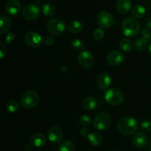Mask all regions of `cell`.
I'll use <instances>...</instances> for the list:
<instances>
[{
    "instance_id": "cell-19",
    "label": "cell",
    "mask_w": 151,
    "mask_h": 151,
    "mask_svg": "<svg viewBox=\"0 0 151 151\" xmlns=\"http://www.w3.org/2000/svg\"><path fill=\"white\" fill-rule=\"evenodd\" d=\"M88 142L93 146H99L103 142V138L100 133L97 132L91 133L88 136Z\"/></svg>"
},
{
    "instance_id": "cell-6",
    "label": "cell",
    "mask_w": 151,
    "mask_h": 151,
    "mask_svg": "<svg viewBox=\"0 0 151 151\" xmlns=\"http://www.w3.org/2000/svg\"><path fill=\"white\" fill-rule=\"evenodd\" d=\"M111 123L110 115L106 113H100L94 117L93 125L98 130H106L109 129Z\"/></svg>"
},
{
    "instance_id": "cell-7",
    "label": "cell",
    "mask_w": 151,
    "mask_h": 151,
    "mask_svg": "<svg viewBox=\"0 0 151 151\" xmlns=\"http://www.w3.org/2000/svg\"><path fill=\"white\" fill-rule=\"evenodd\" d=\"M22 13L23 17L27 20L34 21L39 17L41 10L36 4H29L24 7Z\"/></svg>"
},
{
    "instance_id": "cell-8",
    "label": "cell",
    "mask_w": 151,
    "mask_h": 151,
    "mask_svg": "<svg viewBox=\"0 0 151 151\" xmlns=\"http://www.w3.org/2000/svg\"><path fill=\"white\" fill-rule=\"evenodd\" d=\"M24 41L29 47L32 48H38L42 44L43 38L38 33L30 31L25 34Z\"/></svg>"
},
{
    "instance_id": "cell-5",
    "label": "cell",
    "mask_w": 151,
    "mask_h": 151,
    "mask_svg": "<svg viewBox=\"0 0 151 151\" xmlns=\"http://www.w3.org/2000/svg\"><path fill=\"white\" fill-rule=\"evenodd\" d=\"M39 102V96L35 90H27L21 98V104L27 109L35 107Z\"/></svg>"
},
{
    "instance_id": "cell-36",
    "label": "cell",
    "mask_w": 151,
    "mask_h": 151,
    "mask_svg": "<svg viewBox=\"0 0 151 151\" xmlns=\"http://www.w3.org/2000/svg\"><path fill=\"white\" fill-rule=\"evenodd\" d=\"M89 130H88L87 128H86V127H84V128H82L81 130V135L82 136H83V137H88V135H89Z\"/></svg>"
},
{
    "instance_id": "cell-31",
    "label": "cell",
    "mask_w": 151,
    "mask_h": 151,
    "mask_svg": "<svg viewBox=\"0 0 151 151\" xmlns=\"http://www.w3.org/2000/svg\"><path fill=\"white\" fill-rule=\"evenodd\" d=\"M104 36V31L102 28H97L94 32V38L96 41H100Z\"/></svg>"
},
{
    "instance_id": "cell-16",
    "label": "cell",
    "mask_w": 151,
    "mask_h": 151,
    "mask_svg": "<svg viewBox=\"0 0 151 151\" xmlns=\"http://www.w3.org/2000/svg\"><path fill=\"white\" fill-rule=\"evenodd\" d=\"M111 83V77L108 73H102L97 77V84L99 88L107 89Z\"/></svg>"
},
{
    "instance_id": "cell-4",
    "label": "cell",
    "mask_w": 151,
    "mask_h": 151,
    "mask_svg": "<svg viewBox=\"0 0 151 151\" xmlns=\"http://www.w3.org/2000/svg\"><path fill=\"white\" fill-rule=\"evenodd\" d=\"M104 97L106 102L112 106H116V105H120L124 100V96L122 92L115 87L108 89L105 92Z\"/></svg>"
},
{
    "instance_id": "cell-21",
    "label": "cell",
    "mask_w": 151,
    "mask_h": 151,
    "mask_svg": "<svg viewBox=\"0 0 151 151\" xmlns=\"http://www.w3.org/2000/svg\"><path fill=\"white\" fill-rule=\"evenodd\" d=\"M83 25L79 21H72L68 24L67 29L72 33H78L83 30Z\"/></svg>"
},
{
    "instance_id": "cell-11",
    "label": "cell",
    "mask_w": 151,
    "mask_h": 151,
    "mask_svg": "<svg viewBox=\"0 0 151 151\" xmlns=\"http://www.w3.org/2000/svg\"><path fill=\"white\" fill-rule=\"evenodd\" d=\"M125 60L123 53L117 50H114L109 53L107 56V62L111 66H119L122 65Z\"/></svg>"
},
{
    "instance_id": "cell-30",
    "label": "cell",
    "mask_w": 151,
    "mask_h": 151,
    "mask_svg": "<svg viewBox=\"0 0 151 151\" xmlns=\"http://www.w3.org/2000/svg\"><path fill=\"white\" fill-rule=\"evenodd\" d=\"M140 128L144 132H150L151 131V121L145 120L142 121L140 124Z\"/></svg>"
},
{
    "instance_id": "cell-37",
    "label": "cell",
    "mask_w": 151,
    "mask_h": 151,
    "mask_svg": "<svg viewBox=\"0 0 151 151\" xmlns=\"http://www.w3.org/2000/svg\"><path fill=\"white\" fill-rule=\"evenodd\" d=\"M145 25L147 27V28H151V18H147L146 19Z\"/></svg>"
},
{
    "instance_id": "cell-33",
    "label": "cell",
    "mask_w": 151,
    "mask_h": 151,
    "mask_svg": "<svg viewBox=\"0 0 151 151\" xmlns=\"http://www.w3.org/2000/svg\"><path fill=\"white\" fill-rule=\"evenodd\" d=\"M6 53H7V47H6L4 42L0 41V55H1V59H4Z\"/></svg>"
},
{
    "instance_id": "cell-34",
    "label": "cell",
    "mask_w": 151,
    "mask_h": 151,
    "mask_svg": "<svg viewBox=\"0 0 151 151\" xmlns=\"http://www.w3.org/2000/svg\"><path fill=\"white\" fill-rule=\"evenodd\" d=\"M53 42H54V38L50 36H46L44 38H43V43L46 45L50 46L53 44Z\"/></svg>"
},
{
    "instance_id": "cell-9",
    "label": "cell",
    "mask_w": 151,
    "mask_h": 151,
    "mask_svg": "<svg viewBox=\"0 0 151 151\" xmlns=\"http://www.w3.org/2000/svg\"><path fill=\"white\" fill-rule=\"evenodd\" d=\"M97 21L98 25L103 28H110L114 23V19L113 16L108 11L100 12L97 16Z\"/></svg>"
},
{
    "instance_id": "cell-24",
    "label": "cell",
    "mask_w": 151,
    "mask_h": 151,
    "mask_svg": "<svg viewBox=\"0 0 151 151\" xmlns=\"http://www.w3.org/2000/svg\"><path fill=\"white\" fill-rule=\"evenodd\" d=\"M58 151H75V145L71 141H63L59 144Z\"/></svg>"
},
{
    "instance_id": "cell-20",
    "label": "cell",
    "mask_w": 151,
    "mask_h": 151,
    "mask_svg": "<svg viewBox=\"0 0 151 151\" xmlns=\"http://www.w3.org/2000/svg\"><path fill=\"white\" fill-rule=\"evenodd\" d=\"M56 7L54 4L51 2H47L43 4L42 12L44 16H52L56 13Z\"/></svg>"
},
{
    "instance_id": "cell-15",
    "label": "cell",
    "mask_w": 151,
    "mask_h": 151,
    "mask_svg": "<svg viewBox=\"0 0 151 151\" xmlns=\"http://www.w3.org/2000/svg\"><path fill=\"white\" fill-rule=\"evenodd\" d=\"M147 143V137L145 133H137L133 137V144L137 148H143Z\"/></svg>"
},
{
    "instance_id": "cell-35",
    "label": "cell",
    "mask_w": 151,
    "mask_h": 151,
    "mask_svg": "<svg viewBox=\"0 0 151 151\" xmlns=\"http://www.w3.org/2000/svg\"><path fill=\"white\" fill-rule=\"evenodd\" d=\"M15 38H16V36H15V34L13 33H9L6 36L5 39L7 43H12L15 40Z\"/></svg>"
},
{
    "instance_id": "cell-32",
    "label": "cell",
    "mask_w": 151,
    "mask_h": 151,
    "mask_svg": "<svg viewBox=\"0 0 151 151\" xmlns=\"http://www.w3.org/2000/svg\"><path fill=\"white\" fill-rule=\"evenodd\" d=\"M142 36L147 41L151 40V31L149 28H144L142 30Z\"/></svg>"
},
{
    "instance_id": "cell-14",
    "label": "cell",
    "mask_w": 151,
    "mask_h": 151,
    "mask_svg": "<svg viewBox=\"0 0 151 151\" xmlns=\"http://www.w3.org/2000/svg\"><path fill=\"white\" fill-rule=\"evenodd\" d=\"M30 143L32 146L41 147L47 143V137L42 133H35L31 136Z\"/></svg>"
},
{
    "instance_id": "cell-38",
    "label": "cell",
    "mask_w": 151,
    "mask_h": 151,
    "mask_svg": "<svg viewBox=\"0 0 151 151\" xmlns=\"http://www.w3.org/2000/svg\"><path fill=\"white\" fill-rule=\"evenodd\" d=\"M147 48H148V52H149V53H150V54L151 55V41H150V43H149L148 47H147Z\"/></svg>"
},
{
    "instance_id": "cell-26",
    "label": "cell",
    "mask_w": 151,
    "mask_h": 151,
    "mask_svg": "<svg viewBox=\"0 0 151 151\" xmlns=\"http://www.w3.org/2000/svg\"><path fill=\"white\" fill-rule=\"evenodd\" d=\"M120 48L122 49V51L128 53V52L131 51L133 48L132 41L127 38H122L120 41Z\"/></svg>"
},
{
    "instance_id": "cell-2",
    "label": "cell",
    "mask_w": 151,
    "mask_h": 151,
    "mask_svg": "<svg viewBox=\"0 0 151 151\" xmlns=\"http://www.w3.org/2000/svg\"><path fill=\"white\" fill-rule=\"evenodd\" d=\"M122 30L126 36L134 37L140 32L141 25L136 18L128 17L122 22Z\"/></svg>"
},
{
    "instance_id": "cell-23",
    "label": "cell",
    "mask_w": 151,
    "mask_h": 151,
    "mask_svg": "<svg viewBox=\"0 0 151 151\" xmlns=\"http://www.w3.org/2000/svg\"><path fill=\"white\" fill-rule=\"evenodd\" d=\"M83 106L87 110H93L97 106V102L91 96L85 98L83 101Z\"/></svg>"
},
{
    "instance_id": "cell-3",
    "label": "cell",
    "mask_w": 151,
    "mask_h": 151,
    "mask_svg": "<svg viewBox=\"0 0 151 151\" xmlns=\"http://www.w3.org/2000/svg\"><path fill=\"white\" fill-rule=\"evenodd\" d=\"M47 30L51 35L59 36L64 33L66 30V24L62 19L54 18L47 23Z\"/></svg>"
},
{
    "instance_id": "cell-27",
    "label": "cell",
    "mask_w": 151,
    "mask_h": 151,
    "mask_svg": "<svg viewBox=\"0 0 151 151\" xmlns=\"http://www.w3.org/2000/svg\"><path fill=\"white\" fill-rule=\"evenodd\" d=\"M19 105L18 102L15 100H11L8 102L6 105V109L9 113H15L19 110Z\"/></svg>"
},
{
    "instance_id": "cell-25",
    "label": "cell",
    "mask_w": 151,
    "mask_h": 151,
    "mask_svg": "<svg viewBox=\"0 0 151 151\" xmlns=\"http://www.w3.org/2000/svg\"><path fill=\"white\" fill-rule=\"evenodd\" d=\"M147 46V41L144 38H139L134 42V47L139 52L144 51Z\"/></svg>"
},
{
    "instance_id": "cell-18",
    "label": "cell",
    "mask_w": 151,
    "mask_h": 151,
    "mask_svg": "<svg viewBox=\"0 0 151 151\" xmlns=\"http://www.w3.org/2000/svg\"><path fill=\"white\" fill-rule=\"evenodd\" d=\"M0 33L4 34L7 33L10 29L12 25L11 19L7 16L6 15H2L1 16V20H0Z\"/></svg>"
},
{
    "instance_id": "cell-29",
    "label": "cell",
    "mask_w": 151,
    "mask_h": 151,
    "mask_svg": "<svg viewBox=\"0 0 151 151\" xmlns=\"http://www.w3.org/2000/svg\"><path fill=\"white\" fill-rule=\"evenodd\" d=\"M80 124L84 127H87V126L90 125L91 123V119L90 118L89 115H83L80 117L79 119Z\"/></svg>"
},
{
    "instance_id": "cell-39",
    "label": "cell",
    "mask_w": 151,
    "mask_h": 151,
    "mask_svg": "<svg viewBox=\"0 0 151 151\" xmlns=\"http://www.w3.org/2000/svg\"><path fill=\"white\" fill-rule=\"evenodd\" d=\"M116 151H119V150H116Z\"/></svg>"
},
{
    "instance_id": "cell-13",
    "label": "cell",
    "mask_w": 151,
    "mask_h": 151,
    "mask_svg": "<svg viewBox=\"0 0 151 151\" xmlns=\"http://www.w3.org/2000/svg\"><path fill=\"white\" fill-rule=\"evenodd\" d=\"M48 139L52 143H58L63 139V132L58 127H52L48 130Z\"/></svg>"
},
{
    "instance_id": "cell-28",
    "label": "cell",
    "mask_w": 151,
    "mask_h": 151,
    "mask_svg": "<svg viewBox=\"0 0 151 151\" xmlns=\"http://www.w3.org/2000/svg\"><path fill=\"white\" fill-rule=\"evenodd\" d=\"M72 48L75 49V50H82L85 47V44L83 41H81L79 38H75L72 40L71 42Z\"/></svg>"
},
{
    "instance_id": "cell-22",
    "label": "cell",
    "mask_w": 151,
    "mask_h": 151,
    "mask_svg": "<svg viewBox=\"0 0 151 151\" xmlns=\"http://www.w3.org/2000/svg\"><path fill=\"white\" fill-rule=\"evenodd\" d=\"M146 13V9L142 4H136L132 8V15L136 19H140L143 17Z\"/></svg>"
},
{
    "instance_id": "cell-12",
    "label": "cell",
    "mask_w": 151,
    "mask_h": 151,
    "mask_svg": "<svg viewBox=\"0 0 151 151\" xmlns=\"http://www.w3.org/2000/svg\"><path fill=\"white\" fill-rule=\"evenodd\" d=\"M5 11L10 16H16L20 12L22 5L18 0H9L5 4Z\"/></svg>"
},
{
    "instance_id": "cell-17",
    "label": "cell",
    "mask_w": 151,
    "mask_h": 151,
    "mask_svg": "<svg viewBox=\"0 0 151 151\" xmlns=\"http://www.w3.org/2000/svg\"><path fill=\"white\" fill-rule=\"evenodd\" d=\"M132 7L131 0H118L116 3V10L121 14H126Z\"/></svg>"
},
{
    "instance_id": "cell-1",
    "label": "cell",
    "mask_w": 151,
    "mask_h": 151,
    "mask_svg": "<svg viewBox=\"0 0 151 151\" xmlns=\"http://www.w3.org/2000/svg\"><path fill=\"white\" fill-rule=\"evenodd\" d=\"M117 129L121 134L130 136L134 134L138 130V122L131 116L122 117L118 121Z\"/></svg>"
},
{
    "instance_id": "cell-10",
    "label": "cell",
    "mask_w": 151,
    "mask_h": 151,
    "mask_svg": "<svg viewBox=\"0 0 151 151\" xmlns=\"http://www.w3.org/2000/svg\"><path fill=\"white\" fill-rule=\"evenodd\" d=\"M78 60L80 65L86 69L91 68L94 63V56L91 52L88 50H84L80 53L78 56Z\"/></svg>"
}]
</instances>
